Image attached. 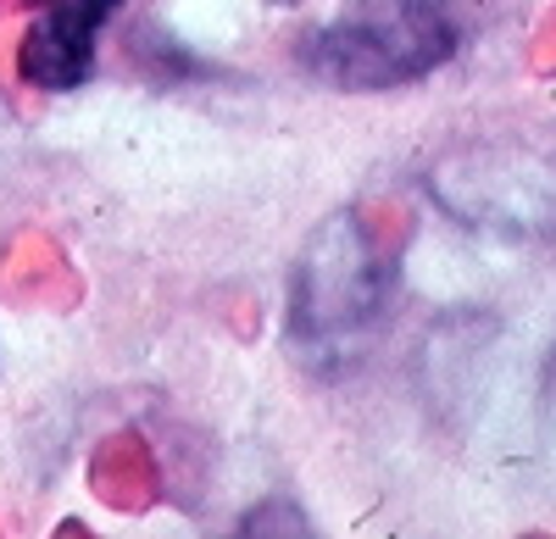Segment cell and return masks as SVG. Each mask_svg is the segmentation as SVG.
<instances>
[{
  "mask_svg": "<svg viewBox=\"0 0 556 539\" xmlns=\"http://www.w3.org/2000/svg\"><path fill=\"white\" fill-rule=\"evenodd\" d=\"M395 295V251L356 206L329 211L301 245L290 279V339L317 373L351 362L379 334Z\"/></svg>",
  "mask_w": 556,
  "mask_h": 539,
  "instance_id": "6da1fadb",
  "label": "cell"
},
{
  "mask_svg": "<svg viewBox=\"0 0 556 539\" xmlns=\"http://www.w3.org/2000/svg\"><path fill=\"white\" fill-rule=\"evenodd\" d=\"M445 217L501 240H556V123H495L451 140L429 162Z\"/></svg>",
  "mask_w": 556,
  "mask_h": 539,
  "instance_id": "7a4b0ae2",
  "label": "cell"
},
{
  "mask_svg": "<svg viewBox=\"0 0 556 539\" xmlns=\"http://www.w3.org/2000/svg\"><path fill=\"white\" fill-rule=\"evenodd\" d=\"M456 56V23L445 0H356V12L329 23L306 62L334 89L412 84Z\"/></svg>",
  "mask_w": 556,
  "mask_h": 539,
  "instance_id": "3957f363",
  "label": "cell"
},
{
  "mask_svg": "<svg viewBox=\"0 0 556 539\" xmlns=\"http://www.w3.org/2000/svg\"><path fill=\"white\" fill-rule=\"evenodd\" d=\"M123 0H51V17L23 39V78L39 89H73L96 73V34Z\"/></svg>",
  "mask_w": 556,
  "mask_h": 539,
  "instance_id": "277c9868",
  "label": "cell"
},
{
  "mask_svg": "<svg viewBox=\"0 0 556 539\" xmlns=\"http://www.w3.org/2000/svg\"><path fill=\"white\" fill-rule=\"evenodd\" d=\"M278 7H295V0H278Z\"/></svg>",
  "mask_w": 556,
  "mask_h": 539,
  "instance_id": "5b68a950",
  "label": "cell"
},
{
  "mask_svg": "<svg viewBox=\"0 0 556 539\" xmlns=\"http://www.w3.org/2000/svg\"><path fill=\"white\" fill-rule=\"evenodd\" d=\"M445 7H451V0H445Z\"/></svg>",
  "mask_w": 556,
  "mask_h": 539,
  "instance_id": "8992f818",
  "label": "cell"
}]
</instances>
